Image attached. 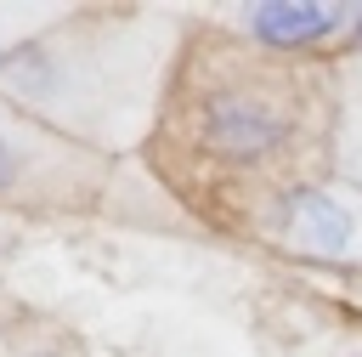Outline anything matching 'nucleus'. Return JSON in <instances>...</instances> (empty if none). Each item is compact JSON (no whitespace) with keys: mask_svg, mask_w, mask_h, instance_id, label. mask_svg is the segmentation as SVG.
I'll list each match as a JSON object with an SVG mask.
<instances>
[{"mask_svg":"<svg viewBox=\"0 0 362 357\" xmlns=\"http://www.w3.org/2000/svg\"><path fill=\"white\" fill-rule=\"evenodd\" d=\"M198 147L221 164H266L272 153H283V142L294 136V119L277 96L255 91V85H215L198 96Z\"/></svg>","mask_w":362,"mask_h":357,"instance_id":"1","label":"nucleus"},{"mask_svg":"<svg viewBox=\"0 0 362 357\" xmlns=\"http://www.w3.org/2000/svg\"><path fill=\"white\" fill-rule=\"evenodd\" d=\"M277 232L305 255H345L356 238L351 210L322 187H288L277 198Z\"/></svg>","mask_w":362,"mask_h":357,"instance_id":"2","label":"nucleus"},{"mask_svg":"<svg viewBox=\"0 0 362 357\" xmlns=\"http://www.w3.org/2000/svg\"><path fill=\"white\" fill-rule=\"evenodd\" d=\"M356 11L345 6H311V0H266V6H249L243 23L260 45H277V51H305V45H322L339 34V23H351Z\"/></svg>","mask_w":362,"mask_h":357,"instance_id":"3","label":"nucleus"},{"mask_svg":"<svg viewBox=\"0 0 362 357\" xmlns=\"http://www.w3.org/2000/svg\"><path fill=\"white\" fill-rule=\"evenodd\" d=\"M17 170H23V159H17V147L6 142V130H0V193L17 181Z\"/></svg>","mask_w":362,"mask_h":357,"instance_id":"4","label":"nucleus"},{"mask_svg":"<svg viewBox=\"0 0 362 357\" xmlns=\"http://www.w3.org/2000/svg\"><path fill=\"white\" fill-rule=\"evenodd\" d=\"M351 23H356V45H362V6H356V17H351Z\"/></svg>","mask_w":362,"mask_h":357,"instance_id":"5","label":"nucleus"},{"mask_svg":"<svg viewBox=\"0 0 362 357\" xmlns=\"http://www.w3.org/2000/svg\"><path fill=\"white\" fill-rule=\"evenodd\" d=\"M28 357H68V351H28Z\"/></svg>","mask_w":362,"mask_h":357,"instance_id":"6","label":"nucleus"},{"mask_svg":"<svg viewBox=\"0 0 362 357\" xmlns=\"http://www.w3.org/2000/svg\"><path fill=\"white\" fill-rule=\"evenodd\" d=\"M356 357H362V351H356Z\"/></svg>","mask_w":362,"mask_h":357,"instance_id":"7","label":"nucleus"}]
</instances>
